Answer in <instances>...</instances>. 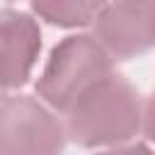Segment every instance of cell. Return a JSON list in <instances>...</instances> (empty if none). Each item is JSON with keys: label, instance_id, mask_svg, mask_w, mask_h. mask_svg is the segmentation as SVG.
I'll use <instances>...</instances> for the list:
<instances>
[{"label": "cell", "instance_id": "1", "mask_svg": "<svg viewBox=\"0 0 155 155\" xmlns=\"http://www.w3.org/2000/svg\"><path fill=\"white\" fill-rule=\"evenodd\" d=\"M150 104L121 75L111 73L65 111V136L85 148H116L143 131Z\"/></svg>", "mask_w": 155, "mask_h": 155}, {"label": "cell", "instance_id": "2", "mask_svg": "<svg viewBox=\"0 0 155 155\" xmlns=\"http://www.w3.org/2000/svg\"><path fill=\"white\" fill-rule=\"evenodd\" d=\"M111 58L92 34H73L61 39L36 80V94L51 111H68L78 97L111 75Z\"/></svg>", "mask_w": 155, "mask_h": 155}, {"label": "cell", "instance_id": "3", "mask_svg": "<svg viewBox=\"0 0 155 155\" xmlns=\"http://www.w3.org/2000/svg\"><path fill=\"white\" fill-rule=\"evenodd\" d=\"M63 121L44 102L12 94L0 99V155H61Z\"/></svg>", "mask_w": 155, "mask_h": 155}, {"label": "cell", "instance_id": "4", "mask_svg": "<svg viewBox=\"0 0 155 155\" xmlns=\"http://www.w3.org/2000/svg\"><path fill=\"white\" fill-rule=\"evenodd\" d=\"M92 27V36L111 61L140 56L155 41V2L140 0L102 5Z\"/></svg>", "mask_w": 155, "mask_h": 155}, {"label": "cell", "instance_id": "5", "mask_svg": "<svg viewBox=\"0 0 155 155\" xmlns=\"http://www.w3.org/2000/svg\"><path fill=\"white\" fill-rule=\"evenodd\" d=\"M39 53L41 29L34 15L15 7L0 10V94L31 78Z\"/></svg>", "mask_w": 155, "mask_h": 155}, {"label": "cell", "instance_id": "6", "mask_svg": "<svg viewBox=\"0 0 155 155\" xmlns=\"http://www.w3.org/2000/svg\"><path fill=\"white\" fill-rule=\"evenodd\" d=\"M102 2H63V0H39L31 2L29 10L34 15H39L44 22L56 24V27H65V29H75V27H90L99 12Z\"/></svg>", "mask_w": 155, "mask_h": 155}, {"label": "cell", "instance_id": "7", "mask_svg": "<svg viewBox=\"0 0 155 155\" xmlns=\"http://www.w3.org/2000/svg\"><path fill=\"white\" fill-rule=\"evenodd\" d=\"M97 155H153V150L145 143H136V145H116V148L102 150Z\"/></svg>", "mask_w": 155, "mask_h": 155}, {"label": "cell", "instance_id": "8", "mask_svg": "<svg viewBox=\"0 0 155 155\" xmlns=\"http://www.w3.org/2000/svg\"><path fill=\"white\" fill-rule=\"evenodd\" d=\"M2 97H5V94H0V99H2Z\"/></svg>", "mask_w": 155, "mask_h": 155}]
</instances>
